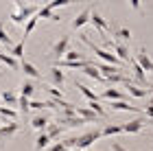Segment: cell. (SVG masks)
Segmentation results:
<instances>
[{
    "instance_id": "6da1fadb",
    "label": "cell",
    "mask_w": 153,
    "mask_h": 151,
    "mask_svg": "<svg viewBox=\"0 0 153 151\" xmlns=\"http://www.w3.org/2000/svg\"><path fill=\"white\" fill-rule=\"evenodd\" d=\"M99 138H101V129H90V132L81 134L79 138H66L61 142H64L68 149H88V147H92Z\"/></svg>"
},
{
    "instance_id": "7a4b0ae2",
    "label": "cell",
    "mask_w": 153,
    "mask_h": 151,
    "mask_svg": "<svg viewBox=\"0 0 153 151\" xmlns=\"http://www.w3.org/2000/svg\"><path fill=\"white\" fill-rule=\"evenodd\" d=\"M16 7H18V11L9 16L13 24H24L29 18H33L39 11V4H31V2H24V0H16Z\"/></svg>"
},
{
    "instance_id": "3957f363",
    "label": "cell",
    "mask_w": 153,
    "mask_h": 151,
    "mask_svg": "<svg viewBox=\"0 0 153 151\" xmlns=\"http://www.w3.org/2000/svg\"><path fill=\"white\" fill-rule=\"evenodd\" d=\"M105 48H109V51H114V55L120 61H131V55H129V48H127V44H120V42H116V39H107L105 37Z\"/></svg>"
},
{
    "instance_id": "277c9868",
    "label": "cell",
    "mask_w": 153,
    "mask_h": 151,
    "mask_svg": "<svg viewBox=\"0 0 153 151\" xmlns=\"http://www.w3.org/2000/svg\"><path fill=\"white\" fill-rule=\"evenodd\" d=\"M68 46H70V37H68V35H61L57 42L51 46V55H53L55 59H61V57H64V53L68 51Z\"/></svg>"
},
{
    "instance_id": "5b68a950",
    "label": "cell",
    "mask_w": 153,
    "mask_h": 151,
    "mask_svg": "<svg viewBox=\"0 0 153 151\" xmlns=\"http://www.w3.org/2000/svg\"><path fill=\"white\" fill-rule=\"evenodd\" d=\"M136 64L140 66L144 72H153V59L149 57V53H147L144 46H140V51L136 53Z\"/></svg>"
},
{
    "instance_id": "8992f818",
    "label": "cell",
    "mask_w": 153,
    "mask_h": 151,
    "mask_svg": "<svg viewBox=\"0 0 153 151\" xmlns=\"http://www.w3.org/2000/svg\"><path fill=\"white\" fill-rule=\"evenodd\" d=\"M57 123L59 127H66V129H74V127H81V125H85V121L81 118V116H57Z\"/></svg>"
},
{
    "instance_id": "52a82bcc",
    "label": "cell",
    "mask_w": 153,
    "mask_h": 151,
    "mask_svg": "<svg viewBox=\"0 0 153 151\" xmlns=\"http://www.w3.org/2000/svg\"><path fill=\"white\" fill-rule=\"evenodd\" d=\"M144 125H147V116H140V118H136V121L123 123V134H140Z\"/></svg>"
},
{
    "instance_id": "ba28073f",
    "label": "cell",
    "mask_w": 153,
    "mask_h": 151,
    "mask_svg": "<svg viewBox=\"0 0 153 151\" xmlns=\"http://www.w3.org/2000/svg\"><path fill=\"white\" fill-rule=\"evenodd\" d=\"M20 132V125L16 121H9L7 125H0V142H4V140H11L13 136H16Z\"/></svg>"
},
{
    "instance_id": "9c48e42d",
    "label": "cell",
    "mask_w": 153,
    "mask_h": 151,
    "mask_svg": "<svg viewBox=\"0 0 153 151\" xmlns=\"http://www.w3.org/2000/svg\"><path fill=\"white\" fill-rule=\"evenodd\" d=\"M90 22H92V24L96 26V31H99L101 35H105V33L109 31V24H107V20L103 18V16H99V13H96V7H92V16H90Z\"/></svg>"
},
{
    "instance_id": "30bf717a",
    "label": "cell",
    "mask_w": 153,
    "mask_h": 151,
    "mask_svg": "<svg viewBox=\"0 0 153 151\" xmlns=\"http://www.w3.org/2000/svg\"><path fill=\"white\" fill-rule=\"evenodd\" d=\"M48 81H51V86H53V88H61V86H64V81H66L64 70H61V68L51 66V70H48Z\"/></svg>"
},
{
    "instance_id": "8fae6325",
    "label": "cell",
    "mask_w": 153,
    "mask_h": 151,
    "mask_svg": "<svg viewBox=\"0 0 153 151\" xmlns=\"http://www.w3.org/2000/svg\"><path fill=\"white\" fill-rule=\"evenodd\" d=\"M107 107L112 109V112H140L136 105H131L129 101H109Z\"/></svg>"
},
{
    "instance_id": "7c38bea8",
    "label": "cell",
    "mask_w": 153,
    "mask_h": 151,
    "mask_svg": "<svg viewBox=\"0 0 153 151\" xmlns=\"http://www.w3.org/2000/svg\"><path fill=\"white\" fill-rule=\"evenodd\" d=\"M99 99H105V101H127V94L120 92V90H116V88L112 86V88H105Z\"/></svg>"
},
{
    "instance_id": "4fadbf2b",
    "label": "cell",
    "mask_w": 153,
    "mask_h": 151,
    "mask_svg": "<svg viewBox=\"0 0 153 151\" xmlns=\"http://www.w3.org/2000/svg\"><path fill=\"white\" fill-rule=\"evenodd\" d=\"M90 16H92V7H88V9H83L79 16H74V20H72V29L76 31V29H81V26H85L88 22H90Z\"/></svg>"
},
{
    "instance_id": "5bb4252c",
    "label": "cell",
    "mask_w": 153,
    "mask_h": 151,
    "mask_svg": "<svg viewBox=\"0 0 153 151\" xmlns=\"http://www.w3.org/2000/svg\"><path fill=\"white\" fill-rule=\"evenodd\" d=\"M20 70L24 72V77H29V79H42V72L37 70L35 66L31 64V61H20Z\"/></svg>"
},
{
    "instance_id": "9a60e30c",
    "label": "cell",
    "mask_w": 153,
    "mask_h": 151,
    "mask_svg": "<svg viewBox=\"0 0 153 151\" xmlns=\"http://www.w3.org/2000/svg\"><path fill=\"white\" fill-rule=\"evenodd\" d=\"M74 109H76V116H81V118L85 121V123H96V121H101V118H99V116H96L88 105H76Z\"/></svg>"
},
{
    "instance_id": "2e32d148",
    "label": "cell",
    "mask_w": 153,
    "mask_h": 151,
    "mask_svg": "<svg viewBox=\"0 0 153 151\" xmlns=\"http://www.w3.org/2000/svg\"><path fill=\"white\" fill-rule=\"evenodd\" d=\"M81 72H85L90 79H94V81H99V83H105V77L99 72V68H96L94 64H88V66H83L81 68Z\"/></svg>"
},
{
    "instance_id": "e0dca14e",
    "label": "cell",
    "mask_w": 153,
    "mask_h": 151,
    "mask_svg": "<svg viewBox=\"0 0 153 151\" xmlns=\"http://www.w3.org/2000/svg\"><path fill=\"white\" fill-rule=\"evenodd\" d=\"M35 16L42 18V20H51V22H61V16L55 13L53 9H48V7H39V11L35 13Z\"/></svg>"
},
{
    "instance_id": "ac0fdd59",
    "label": "cell",
    "mask_w": 153,
    "mask_h": 151,
    "mask_svg": "<svg viewBox=\"0 0 153 151\" xmlns=\"http://www.w3.org/2000/svg\"><path fill=\"white\" fill-rule=\"evenodd\" d=\"M48 123H51V118H48V116L37 114V116H33V118H31V127H33V129H37V132H46Z\"/></svg>"
},
{
    "instance_id": "d6986e66",
    "label": "cell",
    "mask_w": 153,
    "mask_h": 151,
    "mask_svg": "<svg viewBox=\"0 0 153 151\" xmlns=\"http://www.w3.org/2000/svg\"><path fill=\"white\" fill-rule=\"evenodd\" d=\"M125 86H127V94H129V97H134V99H144V97L149 94L147 90H144V88L136 86V83H131V79H129Z\"/></svg>"
},
{
    "instance_id": "ffe728a7",
    "label": "cell",
    "mask_w": 153,
    "mask_h": 151,
    "mask_svg": "<svg viewBox=\"0 0 153 151\" xmlns=\"http://www.w3.org/2000/svg\"><path fill=\"white\" fill-rule=\"evenodd\" d=\"M74 88H76V90H79V92H81L88 101H99V94H96L94 90H90L85 83H81V81H74Z\"/></svg>"
},
{
    "instance_id": "44dd1931",
    "label": "cell",
    "mask_w": 153,
    "mask_h": 151,
    "mask_svg": "<svg viewBox=\"0 0 153 151\" xmlns=\"http://www.w3.org/2000/svg\"><path fill=\"white\" fill-rule=\"evenodd\" d=\"M35 83H33V79H24L22 83H20V94H22V97H33V94H35Z\"/></svg>"
},
{
    "instance_id": "7402d4cb",
    "label": "cell",
    "mask_w": 153,
    "mask_h": 151,
    "mask_svg": "<svg viewBox=\"0 0 153 151\" xmlns=\"http://www.w3.org/2000/svg\"><path fill=\"white\" fill-rule=\"evenodd\" d=\"M114 39H116V42H120V44H127L131 39V31L125 29V26H118V29H114Z\"/></svg>"
},
{
    "instance_id": "603a6c76",
    "label": "cell",
    "mask_w": 153,
    "mask_h": 151,
    "mask_svg": "<svg viewBox=\"0 0 153 151\" xmlns=\"http://www.w3.org/2000/svg\"><path fill=\"white\" fill-rule=\"evenodd\" d=\"M123 134V125H114V123H105L101 129V136H118Z\"/></svg>"
},
{
    "instance_id": "cb8c5ba5",
    "label": "cell",
    "mask_w": 153,
    "mask_h": 151,
    "mask_svg": "<svg viewBox=\"0 0 153 151\" xmlns=\"http://www.w3.org/2000/svg\"><path fill=\"white\" fill-rule=\"evenodd\" d=\"M0 61H2V64H7L11 70H20V59L11 57L9 53H2V51H0Z\"/></svg>"
},
{
    "instance_id": "d4e9b609",
    "label": "cell",
    "mask_w": 153,
    "mask_h": 151,
    "mask_svg": "<svg viewBox=\"0 0 153 151\" xmlns=\"http://www.w3.org/2000/svg\"><path fill=\"white\" fill-rule=\"evenodd\" d=\"M0 101H2L4 105H9V107H16L18 105V94L11 92V90H4L2 94H0Z\"/></svg>"
},
{
    "instance_id": "484cf974",
    "label": "cell",
    "mask_w": 153,
    "mask_h": 151,
    "mask_svg": "<svg viewBox=\"0 0 153 151\" xmlns=\"http://www.w3.org/2000/svg\"><path fill=\"white\" fill-rule=\"evenodd\" d=\"M85 105H88L90 109H92V112H94L96 116H99V118H105V116H107V109L101 105V101H88Z\"/></svg>"
},
{
    "instance_id": "4316f807",
    "label": "cell",
    "mask_w": 153,
    "mask_h": 151,
    "mask_svg": "<svg viewBox=\"0 0 153 151\" xmlns=\"http://www.w3.org/2000/svg\"><path fill=\"white\" fill-rule=\"evenodd\" d=\"M0 116H2L4 121H16L18 118V109L9 107V105H0Z\"/></svg>"
},
{
    "instance_id": "83f0119b",
    "label": "cell",
    "mask_w": 153,
    "mask_h": 151,
    "mask_svg": "<svg viewBox=\"0 0 153 151\" xmlns=\"http://www.w3.org/2000/svg\"><path fill=\"white\" fill-rule=\"evenodd\" d=\"M48 145H51V136H48L46 132H39V136L35 138V151H42V149H46Z\"/></svg>"
},
{
    "instance_id": "f1b7e54d",
    "label": "cell",
    "mask_w": 153,
    "mask_h": 151,
    "mask_svg": "<svg viewBox=\"0 0 153 151\" xmlns=\"http://www.w3.org/2000/svg\"><path fill=\"white\" fill-rule=\"evenodd\" d=\"M37 20H39L37 16H33V18L26 20V24H24V33H22V39H24V42L29 39V35L33 33V29H35V24H37Z\"/></svg>"
},
{
    "instance_id": "f546056e",
    "label": "cell",
    "mask_w": 153,
    "mask_h": 151,
    "mask_svg": "<svg viewBox=\"0 0 153 151\" xmlns=\"http://www.w3.org/2000/svg\"><path fill=\"white\" fill-rule=\"evenodd\" d=\"M105 81H109V83H127V81H129V77H125V74L123 72H112V74H107V77H105Z\"/></svg>"
},
{
    "instance_id": "4dcf8cb0",
    "label": "cell",
    "mask_w": 153,
    "mask_h": 151,
    "mask_svg": "<svg viewBox=\"0 0 153 151\" xmlns=\"http://www.w3.org/2000/svg\"><path fill=\"white\" fill-rule=\"evenodd\" d=\"M18 109L26 116V114L31 112V99H29V97H22V94H20V97H18Z\"/></svg>"
},
{
    "instance_id": "1f68e13d",
    "label": "cell",
    "mask_w": 153,
    "mask_h": 151,
    "mask_svg": "<svg viewBox=\"0 0 153 151\" xmlns=\"http://www.w3.org/2000/svg\"><path fill=\"white\" fill-rule=\"evenodd\" d=\"M0 46H7V48L13 46V39L9 37V33L4 31V22H0Z\"/></svg>"
},
{
    "instance_id": "d6a6232c",
    "label": "cell",
    "mask_w": 153,
    "mask_h": 151,
    "mask_svg": "<svg viewBox=\"0 0 153 151\" xmlns=\"http://www.w3.org/2000/svg\"><path fill=\"white\" fill-rule=\"evenodd\" d=\"M24 44H26L24 39H22V42H18V44H13L9 48V55H11V57H16V59H20L24 55Z\"/></svg>"
},
{
    "instance_id": "836d02e7",
    "label": "cell",
    "mask_w": 153,
    "mask_h": 151,
    "mask_svg": "<svg viewBox=\"0 0 153 151\" xmlns=\"http://www.w3.org/2000/svg\"><path fill=\"white\" fill-rule=\"evenodd\" d=\"M72 2H81V0H48L46 7L48 9H59V7H66V4H72Z\"/></svg>"
},
{
    "instance_id": "e575fe53",
    "label": "cell",
    "mask_w": 153,
    "mask_h": 151,
    "mask_svg": "<svg viewBox=\"0 0 153 151\" xmlns=\"http://www.w3.org/2000/svg\"><path fill=\"white\" fill-rule=\"evenodd\" d=\"M61 132H64V127H59L57 123H53V125L48 123V127H46V134L51 136V140H53V138H57V136H61Z\"/></svg>"
},
{
    "instance_id": "d590c367",
    "label": "cell",
    "mask_w": 153,
    "mask_h": 151,
    "mask_svg": "<svg viewBox=\"0 0 153 151\" xmlns=\"http://www.w3.org/2000/svg\"><path fill=\"white\" fill-rule=\"evenodd\" d=\"M64 59H68V61H76V59H85V55L79 53V51H70V48H68V51L64 53Z\"/></svg>"
},
{
    "instance_id": "8d00e7d4",
    "label": "cell",
    "mask_w": 153,
    "mask_h": 151,
    "mask_svg": "<svg viewBox=\"0 0 153 151\" xmlns=\"http://www.w3.org/2000/svg\"><path fill=\"white\" fill-rule=\"evenodd\" d=\"M46 92L51 94V97H53L55 101H61V99H64V92L57 90V88H51V86H48V88H46Z\"/></svg>"
},
{
    "instance_id": "74e56055",
    "label": "cell",
    "mask_w": 153,
    "mask_h": 151,
    "mask_svg": "<svg viewBox=\"0 0 153 151\" xmlns=\"http://www.w3.org/2000/svg\"><path fill=\"white\" fill-rule=\"evenodd\" d=\"M48 151H70V149H68L66 145H64V142H53V145H48Z\"/></svg>"
},
{
    "instance_id": "f35d334b",
    "label": "cell",
    "mask_w": 153,
    "mask_h": 151,
    "mask_svg": "<svg viewBox=\"0 0 153 151\" xmlns=\"http://www.w3.org/2000/svg\"><path fill=\"white\" fill-rule=\"evenodd\" d=\"M142 114L147 116V118H153V105H147V107L142 109Z\"/></svg>"
},
{
    "instance_id": "ab89813d",
    "label": "cell",
    "mask_w": 153,
    "mask_h": 151,
    "mask_svg": "<svg viewBox=\"0 0 153 151\" xmlns=\"http://www.w3.org/2000/svg\"><path fill=\"white\" fill-rule=\"evenodd\" d=\"M129 7L134 11H140V0H129Z\"/></svg>"
},
{
    "instance_id": "60d3db41",
    "label": "cell",
    "mask_w": 153,
    "mask_h": 151,
    "mask_svg": "<svg viewBox=\"0 0 153 151\" xmlns=\"http://www.w3.org/2000/svg\"><path fill=\"white\" fill-rule=\"evenodd\" d=\"M112 149H114V151H127L123 145H118V142H114V145H112Z\"/></svg>"
},
{
    "instance_id": "b9f144b4",
    "label": "cell",
    "mask_w": 153,
    "mask_h": 151,
    "mask_svg": "<svg viewBox=\"0 0 153 151\" xmlns=\"http://www.w3.org/2000/svg\"><path fill=\"white\" fill-rule=\"evenodd\" d=\"M147 125H153V118H147Z\"/></svg>"
},
{
    "instance_id": "7bdbcfd3",
    "label": "cell",
    "mask_w": 153,
    "mask_h": 151,
    "mask_svg": "<svg viewBox=\"0 0 153 151\" xmlns=\"http://www.w3.org/2000/svg\"><path fill=\"white\" fill-rule=\"evenodd\" d=\"M70 151H88V149H70Z\"/></svg>"
},
{
    "instance_id": "ee69618b",
    "label": "cell",
    "mask_w": 153,
    "mask_h": 151,
    "mask_svg": "<svg viewBox=\"0 0 153 151\" xmlns=\"http://www.w3.org/2000/svg\"><path fill=\"white\" fill-rule=\"evenodd\" d=\"M13 2H16V0H13Z\"/></svg>"
},
{
    "instance_id": "f6af8a7d",
    "label": "cell",
    "mask_w": 153,
    "mask_h": 151,
    "mask_svg": "<svg viewBox=\"0 0 153 151\" xmlns=\"http://www.w3.org/2000/svg\"><path fill=\"white\" fill-rule=\"evenodd\" d=\"M0 125H2V123H0Z\"/></svg>"
}]
</instances>
